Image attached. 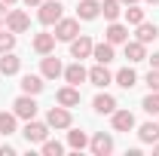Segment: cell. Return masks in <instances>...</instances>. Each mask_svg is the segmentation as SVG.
<instances>
[{
  "instance_id": "1",
  "label": "cell",
  "mask_w": 159,
  "mask_h": 156,
  "mask_svg": "<svg viewBox=\"0 0 159 156\" xmlns=\"http://www.w3.org/2000/svg\"><path fill=\"white\" fill-rule=\"evenodd\" d=\"M49 135V122H34V119H28V126H25V141L28 144H43Z\"/></svg>"
},
{
  "instance_id": "2",
  "label": "cell",
  "mask_w": 159,
  "mask_h": 156,
  "mask_svg": "<svg viewBox=\"0 0 159 156\" xmlns=\"http://www.w3.org/2000/svg\"><path fill=\"white\" fill-rule=\"evenodd\" d=\"M61 12H64V6H61L58 0H49V3H40V21L43 25H55V21L61 19Z\"/></svg>"
},
{
  "instance_id": "3",
  "label": "cell",
  "mask_w": 159,
  "mask_h": 156,
  "mask_svg": "<svg viewBox=\"0 0 159 156\" xmlns=\"http://www.w3.org/2000/svg\"><path fill=\"white\" fill-rule=\"evenodd\" d=\"M77 34H80V21L77 19H64L61 16L55 21V40H74Z\"/></svg>"
},
{
  "instance_id": "4",
  "label": "cell",
  "mask_w": 159,
  "mask_h": 156,
  "mask_svg": "<svg viewBox=\"0 0 159 156\" xmlns=\"http://www.w3.org/2000/svg\"><path fill=\"white\" fill-rule=\"evenodd\" d=\"M16 117H21V119H34L37 117V101H34V95H21V98H16Z\"/></svg>"
},
{
  "instance_id": "5",
  "label": "cell",
  "mask_w": 159,
  "mask_h": 156,
  "mask_svg": "<svg viewBox=\"0 0 159 156\" xmlns=\"http://www.w3.org/2000/svg\"><path fill=\"white\" fill-rule=\"evenodd\" d=\"M46 122L52 126V129H70V110L67 107H52L49 113H46Z\"/></svg>"
},
{
  "instance_id": "6",
  "label": "cell",
  "mask_w": 159,
  "mask_h": 156,
  "mask_svg": "<svg viewBox=\"0 0 159 156\" xmlns=\"http://www.w3.org/2000/svg\"><path fill=\"white\" fill-rule=\"evenodd\" d=\"M92 46H95V43H92V40L86 37V34H80V37H74L70 40V55H74V58H89V55H92Z\"/></svg>"
},
{
  "instance_id": "7",
  "label": "cell",
  "mask_w": 159,
  "mask_h": 156,
  "mask_svg": "<svg viewBox=\"0 0 159 156\" xmlns=\"http://www.w3.org/2000/svg\"><path fill=\"white\" fill-rule=\"evenodd\" d=\"M28 25H31V19H28V12H21V9H12V12L6 16V31H12V34L28 31Z\"/></svg>"
},
{
  "instance_id": "8",
  "label": "cell",
  "mask_w": 159,
  "mask_h": 156,
  "mask_svg": "<svg viewBox=\"0 0 159 156\" xmlns=\"http://www.w3.org/2000/svg\"><path fill=\"white\" fill-rule=\"evenodd\" d=\"M110 117H113V132H132V129H135L132 110H113Z\"/></svg>"
},
{
  "instance_id": "9",
  "label": "cell",
  "mask_w": 159,
  "mask_h": 156,
  "mask_svg": "<svg viewBox=\"0 0 159 156\" xmlns=\"http://www.w3.org/2000/svg\"><path fill=\"white\" fill-rule=\"evenodd\" d=\"M92 153H95V156H107V153H113V138L104 135V132H98V135L92 138Z\"/></svg>"
},
{
  "instance_id": "10",
  "label": "cell",
  "mask_w": 159,
  "mask_h": 156,
  "mask_svg": "<svg viewBox=\"0 0 159 156\" xmlns=\"http://www.w3.org/2000/svg\"><path fill=\"white\" fill-rule=\"evenodd\" d=\"M55 101H58L61 107H77L80 104V89L77 86H64V89H58Z\"/></svg>"
},
{
  "instance_id": "11",
  "label": "cell",
  "mask_w": 159,
  "mask_h": 156,
  "mask_svg": "<svg viewBox=\"0 0 159 156\" xmlns=\"http://www.w3.org/2000/svg\"><path fill=\"white\" fill-rule=\"evenodd\" d=\"M40 71H43V77H46V80H55V77L64 74V67H61V61L55 58V55H46L43 64H40Z\"/></svg>"
},
{
  "instance_id": "12",
  "label": "cell",
  "mask_w": 159,
  "mask_h": 156,
  "mask_svg": "<svg viewBox=\"0 0 159 156\" xmlns=\"http://www.w3.org/2000/svg\"><path fill=\"white\" fill-rule=\"evenodd\" d=\"M64 80H67V83H70V86H80V83H83V80H89V71H86V67H83V64H70V67H64Z\"/></svg>"
},
{
  "instance_id": "13",
  "label": "cell",
  "mask_w": 159,
  "mask_h": 156,
  "mask_svg": "<svg viewBox=\"0 0 159 156\" xmlns=\"http://www.w3.org/2000/svg\"><path fill=\"white\" fill-rule=\"evenodd\" d=\"M89 80H92V86H98V89H104L107 83H110V71H107V64H95L92 71H89Z\"/></svg>"
},
{
  "instance_id": "14",
  "label": "cell",
  "mask_w": 159,
  "mask_h": 156,
  "mask_svg": "<svg viewBox=\"0 0 159 156\" xmlns=\"http://www.w3.org/2000/svg\"><path fill=\"white\" fill-rule=\"evenodd\" d=\"M19 67H21V58H16L12 52H3L0 55V74L12 77V74H19Z\"/></svg>"
},
{
  "instance_id": "15",
  "label": "cell",
  "mask_w": 159,
  "mask_h": 156,
  "mask_svg": "<svg viewBox=\"0 0 159 156\" xmlns=\"http://www.w3.org/2000/svg\"><path fill=\"white\" fill-rule=\"evenodd\" d=\"M129 40V28L125 25H119V21H110V28H107V43H125Z\"/></svg>"
},
{
  "instance_id": "16",
  "label": "cell",
  "mask_w": 159,
  "mask_h": 156,
  "mask_svg": "<svg viewBox=\"0 0 159 156\" xmlns=\"http://www.w3.org/2000/svg\"><path fill=\"white\" fill-rule=\"evenodd\" d=\"M77 12H80V19L92 21V19H98V12H101V3H98V0H83V3L77 6Z\"/></svg>"
},
{
  "instance_id": "17",
  "label": "cell",
  "mask_w": 159,
  "mask_h": 156,
  "mask_svg": "<svg viewBox=\"0 0 159 156\" xmlns=\"http://www.w3.org/2000/svg\"><path fill=\"white\" fill-rule=\"evenodd\" d=\"M125 58L132 61V64H138V61L147 58V52H144V43H141V40H135V43H129V40H125Z\"/></svg>"
},
{
  "instance_id": "18",
  "label": "cell",
  "mask_w": 159,
  "mask_h": 156,
  "mask_svg": "<svg viewBox=\"0 0 159 156\" xmlns=\"http://www.w3.org/2000/svg\"><path fill=\"white\" fill-rule=\"evenodd\" d=\"M34 49H37L40 55H49L55 49V34H37L34 37Z\"/></svg>"
},
{
  "instance_id": "19",
  "label": "cell",
  "mask_w": 159,
  "mask_h": 156,
  "mask_svg": "<svg viewBox=\"0 0 159 156\" xmlns=\"http://www.w3.org/2000/svg\"><path fill=\"white\" fill-rule=\"evenodd\" d=\"M92 55L98 64H110L113 61V43H98V46H92Z\"/></svg>"
},
{
  "instance_id": "20",
  "label": "cell",
  "mask_w": 159,
  "mask_h": 156,
  "mask_svg": "<svg viewBox=\"0 0 159 156\" xmlns=\"http://www.w3.org/2000/svg\"><path fill=\"white\" fill-rule=\"evenodd\" d=\"M21 92L25 95H40L43 92V77H34V74L21 77Z\"/></svg>"
},
{
  "instance_id": "21",
  "label": "cell",
  "mask_w": 159,
  "mask_h": 156,
  "mask_svg": "<svg viewBox=\"0 0 159 156\" xmlns=\"http://www.w3.org/2000/svg\"><path fill=\"white\" fill-rule=\"evenodd\" d=\"M138 138L144 141V144H156L159 141V122H144L138 129Z\"/></svg>"
},
{
  "instance_id": "22",
  "label": "cell",
  "mask_w": 159,
  "mask_h": 156,
  "mask_svg": "<svg viewBox=\"0 0 159 156\" xmlns=\"http://www.w3.org/2000/svg\"><path fill=\"white\" fill-rule=\"evenodd\" d=\"M101 12H104L107 21H116L119 16H122V0H104V3H101Z\"/></svg>"
},
{
  "instance_id": "23",
  "label": "cell",
  "mask_w": 159,
  "mask_h": 156,
  "mask_svg": "<svg viewBox=\"0 0 159 156\" xmlns=\"http://www.w3.org/2000/svg\"><path fill=\"white\" fill-rule=\"evenodd\" d=\"M92 104H95L98 113H113V110H116V98H113V95H98Z\"/></svg>"
},
{
  "instance_id": "24",
  "label": "cell",
  "mask_w": 159,
  "mask_h": 156,
  "mask_svg": "<svg viewBox=\"0 0 159 156\" xmlns=\"http://www.w3.org/2000/svg\"><path fill=\"white\" fill-rule=\"evenodd\" d=\"M116 83L122 86V89H132V86H138V74L132 71V67H122L116 74Z\"/></svg>"
},
{
  "instance_id": "25",
  "label": "cell",
  "mask_w": 159,
  "mask_h": 156,
  "mask_svg": "<svg viewBox=\"0 0 159 156\" xmlns=\"http://www.w3.org/2000/svg\"><path fill=\"white\" fill-rule=\"evenodd\" d=\"M156 25H147V21H141L138 25V40L141 43H144V46H147V43H150V40H156Z\"/></svg>"
},
{
  "instance_id": "26",
  "label": "cell",
  "mask_w": 159,
  "mask_h": 156,
  "mask_svg": "<svg viewBox=\"0 0 159 156\" xmlns=\"http://www.w3.org/2000/svg\"><path fill=\"white\" fill-rule=\"evenodd\" d=\"M16 132V113L0 110V135H12Z\"/></svg>"
},
{
  "instance_id": "27",
  "label": "cell",
  "mask_w": 159,
  "mask_h": 156,
  "mask_svg": "<svg viewBox=\"0 0 159 156\" xmlns=\"http://www.w3.org/2000/svg\"><path fill=\"white\" fill-rule=\"evenodd\" d=\"M67 144H70L74 150H83V147L89 144V138H86V132H67Z\"/></svg>"
},
{
  "instance_id": "28",
  "label": "cell",
  "mask_w": 159,
  "mask_h": 156,
  "mask_svg": "<svg viewBox=\"0 0 159 156\" xmlns=\"http://www.w3.org/2000/svg\"><path fill=\"white\" fill-rule=\"evenodd\" d=\"M12 46H16V34L12 31H3L0 34V55L3 52H12Z\"/></svg>"
},
{
  "instance_id": "29",
  "label": "cell",
  "mask_w": 159,
  "mask_h": 156,
  "mask_svg": "<svg viewBox=\"0 0 159 156\" xmlns=\"http://www.w3.org/2000/svg\"><path fill=\"white\" fill-rule=\"evenodd\" d=\"M147 113H159V92H150V95L144 98V104H141Z\"/></svg>"
},
{
  "instance_id": "30",
  "label": "cell",
  "mask_w": 159,
  "mask_h": 156,
  "mask_svg": "<svg viewBox=\"0 0 159 156\" xmlns=\"http://www.w3.org/2000/svg\"><path fill=\"white\" fill-rule=\"evenodd\" d=\"M125 19H129V25H141V21H144V9H138V6L132 3V6L125 9Z\"/></svg>"
},
{
  "instance_id": "31",
  "label": "cell",
  "mask_w": 159,
  "mask_h": 156,
  "mask_svg": "<svg viewBox=\"0 0 159 156\" xmlns=\"http://www.w3.org/2000/svg\"><path fill=\"white\" fill-rule=\"evenodd\" d=\"M61 150H64V147H61L58 141H43V153L46 156H61Z\"/></svg>"
},
{
  "instance_id": "32",
  "label": "cell",
  "mask_w": 159,
  "mask_h": 156,
  "mask_svg": "<svg viewBox=\"0 0 159 156\" xmlns=\"http://www.w3.org/2000/svg\"><path fill=\"white\" fill-rule=\"evenodd\" d=\"M147 86H150V92H159V71L156 67L147 74Z\"/></svg>"
},
{
  "instance_id": "33",
  "label": "cell",
  "mask_w": 159,
  "mask_h": 156,
  "mask_svg": "<svg viewBox=\"0 0 159 156\" xmlns=\"http://www.w3.org/2000/svg\"><path fill=\"white\" fill-rule=\"evenodd\" d=\"M6 16H9V12H6V3L0 0V25H6Z\"/></svg>"
},
{
  "instance_id": "34",
  "label": "cell",
  "mask_w": 159,
  "mask_h": 156,
  "mask_svg": "<svg viewBox=\"0 0 159 156\" xmlns=\"http://www.w3.org/2000/svg\"><path fill=\"white\" fill-rule=\"evenodd\" d=\"M150 64H153V67L159 71V52H153V55H150Z\"/></svg>"
},
{
  "instance_id": "35",
  "label": "cell",
  "mask_w": 159,
  "mask_h": 156,
  "mask_svg": "<svg viewBox=\"0 0 159 156\" xmlns=\"http://www.w3.org/2000/svg\"><path fill=\"white\" fill-rule=\"evenodd\" d=\"M25 3H28V6H40L43 0H25Z\"/></svg>"
},
{
  "instance_id": "36",
  "label": "cell",
  "mask_w": 159,
  "mask_h": 156,
  "mask_svg": "<svg viewBox=\"0 0 159 156\" xmlns=\"http://www.w3.org/2000/svg\"><path fill=\"white\" fill-rule=\"evenodd\" d=\"M153 153H159V141H156V144H153Z\"/></svg>"
},
{
  "instance_id": "37",
  "label": "cell",
  "mask_w": 159,
  "mask_h": 156,
  "mask_svg": "<svg viewBox=\"0 0 159 156\" xmlns=\"http://www.w3.org/2000/svg\"><path fill=\"white\" fill-rule=\"evenodd\" d=\"M3 3H6V6H9V3H16V0H3Z\"/></svg>"
},
{
  "instance_id": "38",
  "label": "cell",
  "mask_w": 159,
  "mask_h": 156,
  "mask_svg": "<svg viewBox=\"0 0 159 156\" xmlns=\"http://www.w3.org/2000/svg\"><path fill=\"white\" fill-rule=\"evenodd\" d=\"M122 3H138V0H122Z\"/></svg>"
},
{
  "instance_id": "39",
  "label": "cell",
  "mask_w": 159,
  "mask_h": 156,
  "mask_svg": "<svg viewBox=\"0 0 159 156\" xmlns=\"http://www.w3.org/2000/svg\"><path fill=\"white\" fill-rule=\"evenodd\" d=\"M147 3H159V0H147Z\"/></svg>"
}]
</instances>
